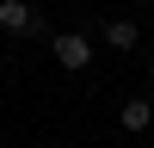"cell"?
Wrapping results in <instances>:
<instances>
[{
	"instance_id": "1",
	"label": "cell",
	"mask_w": 154,
	"mask_h": 148,
	"mask_svg": "<svg viewBox=\"0 0 154 148\" xmlns=\"http://www.w3.org/2000/svg\"><path fill=\"white\" fill-rule=\"evenodd\" d=\"M0 31H12V37H19V31H37V37H43V19H37L25 0H0Z\"/></svg>"
},
{
	"instance_id": "2",
	"label": "cell",
	"mask_w": 154,
	"mask_h": 148,
	"mask_svg": "<svg viewBox=\"0 0 154 148\" xmlns=\"http://www.w3.org/2000/svg\"><path fill=\"white\" fill-rule=\"evenodd\" d=\"M56 62H62V68H86V62H93V43L74 37V31H62L56 37Z\"/></svg>"
},
{
	"instance_id": "3",
	"label": "cell",
	"mask_w": 154,
	"mask_h": 148,
	"mask_svg": "<svg viewBox=\"0 0 154 148\" xmlns=\"http://www.w3.org/2000/svg\"><path fill=\"white\" fill-rule=\"evenodd\" d=\"M154 123V105L148 99H130V105H123V130H148Z\"/></svg>"
},
{
	"instance_id": "4",
	"label": "cell",
	"mask_w": 154,
	"mask_h": 148,
	"mask_svg": "<svg viewBox=\"0 0 154 148\" xmlns=\"http://www.w3.org/2000/svg\"><path fill=\"white\" fill-rule=\"evenodd\" d=\"M105 37H111V49H136V37H142V31H136L130 19H111V31H105Z\"/></svg>"
},
{
	"instance_id": "5",
	"label": "cell",
	"mask_w": 154,
	"mask_h": 148,
	"mask_svg": "<svg viewBox=\"0 0 154 148\" xmlns=\"http://www.w3.org/2000/svg\"><path fill=\"white\" fill-rule=\"evenodd\" d=\"M136 6H154V0H136Z\"/></svg>"
},
{
	"instance_id": "6",
	"label": "cell",
	"mask_w": 154,
	"mask_h": 148,
	"mask_svg": "<svg viewBox=\"0 0 154 148\" xmlns=\"http://www.w3.org/2000/svg\"><path fill=\"white\" fill-rule=\"evenodd\" d=\"M148 80H154V62H148Z\"/></svg>"
}]
</instances>
